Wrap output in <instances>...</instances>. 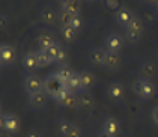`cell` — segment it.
<instances>
[{
  "mask_svg": "<svg viewBox=\"0 0 158 137\" xmlns=\"http://www.w3.org/2000/svg\"><path fill=\"white\" fill-rule=\"evenodd\" d=\"M99 131H102L106 136H109V137H118L121 134V122L118 121V118L109 114V116L104 118Z\"/></svg>",
  "mask_w": 158,
  "mask_h": 137,
  "instance_id": "8992f818",
  "label": "cell"
},
{
  "mask_svg": "<svg viewBox=\"0 0 158 137\" xmlns=\"http://www.w3.org/2000/svg\"><path fill=\"white\" fill-rule=\"evenodd\" d=\"M151 122H152L154 127L158 128V104H155L151 110Z\"/></svg>",
  "mask_w": 158,
  "mask_h": 137,
  "instance_id": "4dcf8cb0",
  "label": "cell"
},
{
  "mask_svg": "<svg viewBox=\"0 0 158 137\" xmlns=\"http://www.w3.org/2000/svg\"><path fill=\"white\" fill-rule=\"evenodd\" d=\"M39 18L44 24H48V26H53V24H57V11L53 8V6H45L41 14H39Z\"/></svg>",
  "mask_w": 158,
  "mask_h": 137,
  "instance_id": "e0dca14e",
  "label": "cell"
},
{
  "mask_svg": "<svg viewBox=\"0 0 158 137\" xmlns=\"http://www.w3.org/2000/svg\"><path fill=\"white\" fill-rule=\"evenodd\" d=\"M106 95L111 102H121L125 98V86L122 81H110L106 87Z\"/></svg>",
  "mask_w": 158,
  "mask_h": 137,
  "instance_id": "5b68a950",
  "label": "cell"
},
{
  "mask_svg": "<svg viewBox=\"0 0 158 137\" xmlns=\"http://www.w3.org/2000/svg\"><path fill=\"white\" fill-rule=\"evenodd\" d=\"M56 73V75L60 78L63 83H66L71 77H73V74L75 73V71H73V68L69 66V65H66V63H62V65H59V68L54 71Z\"/></svg>",
  "mask_w": 158,
  "mask_h": 137,
  "instance_id": "603a6c76",
  "label": "cell"
},
{
  "mask_svg": "<svg viewBox=\"0 0 158 137\" xmlns=\"http://www.w3.org/2000/svg\"><path fill=\"white\" fill-rule=\"evenodd\" d=\"M45 51H47L48 57L51 59V63H59V65H62V63L66 60V56H68L65 48L62 47L59 42H54L53 45H50L48 48H45Z\"/></svg>",
  "mask_w": 158,
  "mask_h": 137,
  "instance_id": "ba28073f",
  "label": "cell"
},
{
  "mask_svg": "<svg viewBox=\"0 0 158 137\" xmlns=\"http://www.w3.org/2000/svg\"><path fill=\"white\" fill-rule=\"evenodd\" d=\"M106 54L107 51L104 50V47H92L89 53H87V59L94 66H101L104 68L106 63Z\"/></svg>",
  "mask_w": 158,
  "mask_h": 137,
  "instance_id": "30bf717a",
  "label": "cell"
},
{
  "mask_svg": "<svg viewBox=\"0 0 158 137\" xmlns=\"http://www.w3.org/2000/svg\"><path fill=\"white\" fill-rule=\"evenodd\" d=\"M77 98H78V109H81V110H90L95 107V100H94L90 92L81 90L77 93Z\"/></svg>",
  "mask_w": 158,
  "mask_h": 137,
  "instance_id": "ac0fdd59",
  "label": "cell"
},
{
  "mask_svg": "<svg viewBox=\"0 0 158 137\" xmlns=\"http://www.w3.org/2000/svg\"><path fill=\"white\" fill-rule=\"evenodd\" d=\"M59 107L62 109H78V98H77V93L73 92H68L60 101H57Z\"/></svg>",
  "mask_w": 158,
  "mask_h": 137,
  "instance_id": "ffe728a7",
  "label": "cell"
},
{
  "mask_svg": "<svg viewBox=\"0 0 158 137\" xmlns=\"http://www.w3.org/2000/svg\"><path fill=\"white\" fill-rule=\"evenodd\" d=\"M81 2L83 0H69L65 6H63V9L66 11V12H69L71 15H81Z\"/></svg>",
  "mask_w": 158,
  "mask_h": 137,
  "instance_id": "d4e9b609",
  "label": "cell"
},
{
  "mask_svg": "<svg viewBox=\"0 0 158 137\" xmlns=\"http://www.w3.org/2000/svg\"><path fill=\"white\" fill-rule=\"evenodd\" d=\"M42 92H44L48 98H51V100H54L57 102V101H60L62 98L68 93V89L65 86V83L56 75V73H51V74L44 77Z\"/></svg>",
  "mask_w": 158,
  "mask_h": 137,
  "instance_id": "6da1fadb",
  "label": "cell"
},
{
  "mask_svg": "<svg viewBox=\"0 0 158 137\" xmlns=\"http://www.w3.org/2000/svg\"><path fill=\"white\" fill-rule=\"evenodd\" d=\"M68 2H69V0H57V3L60 5V8H63V6H65V5H66Z\"/></svg>",
  "mask_w": 158,
  "mask_h": 137,
  "instance_id": "d590c367",
  "label": "cell"
},
{
  "mask_svg": "<svg viewBox=\"0 0 158 137\" xmlns=\"http://www.w3.org/2000/svg\"><path fill=\"white\" fill-rule=\"evenodd\" d=\"M38 60H39V68H44V66L51 65V59L48 57L47 51L42 50V48H39V50H38Z\"/></svg>",
  "mask_w": 158,
  "mask_h": 137,
  "instance_id": "83f0119b",
  "label": "cell"
},
{
  "mask_svg": "<svg viewBox=\"0 0 158 137\" xmlns=\"http://www.w3.org/2000/svg\"><path fill=\"white\" fill-rule=\"evenodd\" d=\"M26 137H42V134H41V131H39V130L32 128V130H29V133L26 134Z\"/></svg>",
  "mask_w": 158,
  "mask_h": 137,
  "instance_id": "836d02e7",
  "label": "cell"
},
{
  "mask_svg": "<svg viewBox=\"0 0 158 137\" xmlns=\"http://www.w3.org/2000/svg\"><path fill=\"white\" fill-rule=\"evenodd\" d=\"M36 42H38V45H39V48L45 50V48H48L50 45H53L54 42H57V41L54 39V35L51 32H48V30H41L36 36Z\"/></svg>",
  "mask_w": 158,
  "mask_h": 137,
  "instance_id": "d6986e66",
  "label": "cell"
},
{
  "mask_svg": "<svg viewBox=\"0 0 158 137\" xmlns=\"http://www.w3.org/2000/svg\"><path fill=\"white\" fill-rule=\"evenodd\" d=\"M83 2H86V3H95L98 0H83Z\"/></svg>",
  "mask_w": 158,
  "mask_h": 137,
  "instance_id": "ab89813d",
  "label": "cell"
},
{
  "mask_svg": "<svg viewBox=\"0 0 158 137\" xmlns=\"http://www.w3.org/2000/svg\"><path fill=\"white\" fill-rule=\"evenodd\" d=\"M21 65H23V68H24V71H27L29 74H32V73H35L36 69H39V60H38V50L33 51H27L24 56H23V59H21Z\"/></svg>",
  "mask_w": 158,
  "mask_h": 137,
  "instance_id": "9c48e42d",
  "label": "cell"
},
{
  "mask_svg": "<svg viewBox=\"0 0 158 137\" xmlns=\"http://www.w3.org/2000/svg\"><path fill=\"white\" fill-rule=\"evenodd\" d=\"M104 3H106V8L109 11H114L116 12L121 8V0H104Z\"/></svg>",
  "mask_w": 158,
  "mask_h": 137,
  "instance_id": "f1b7e54d",
  "label": "cell"
},
{
  "mask_svg": "<svg viewBox=\"0 0 158 137\" xmlns=\"http://www.w3.org/2000/svg\"><path fill=\"white\" fill-rule=\"evenodd\" d=\"M15 60H17V50L12 44H8V42L0 44V65L11 66Z\"/></svg>",
  "mask_w": 158,
  "mask_h": 137,
  "instance_id": "52a82bcc",
  "label": "cell"
},
{
  "mask_svg": "<svg viewBox=\"0 0 158 137\" xmlns=\"http://www.w3.org/2000/svg\"><path fill=\"white\" fill-rule=\"evenodd\" d=\"M0 73H2V65H0Z\"/></svg>",
  "mask_w": 158,
  "mask_h": 137,
  "instance_id": "b9f144b4",
  "label": "cell"
},
{
  "mask_svg": "<svg viewBox=\"0 0 158 137\" xmlns=\"http://www.w3.org/2000/svg\"><path fill=\"white\" fill-rule=\"evenodd\" d=\"M65 86L68 89V92H73V93H78L81 92V80H80V73H74L73 77L65 83Z\"/></svg>",
  "mask_w": 158,
  "mask_h": 137,
  "instance_id": "7402d4cb",
  "label": "cell"
},
{
  "mask_svg": "<svg viewBox=\"0 0 158 137\" xmlns=\"http://www.w3.org/2000/svg\"><path fill=\"white\" fill-rule=\"evenodd\" d=\"M8 26H9V18H8V15L0 14V32L5 30V29H8Z\"/></svg>",
  "mask_w": 158,
  "mask_h": 137,
  "instance_id": "d6a6232c",
  "label": "cell"
},
{
  "mask_svg": "<svg viewBox=\"0 0 158 137\" xmlns=\"http://www.w3.org/2000/svg\"><path fill=\"white\" fill-rule=\"evenodd\" d=\"M59 30H60L62 38H63L65 41H68V42L75 41L77 36H78V33H80V32H77V30L74 29L73 26H63V27H59Z\"/></svg>",
  "mask_w": 158,
  "mask_h": 137,
  "instance_id": "cb8c5ba5",
  "label": "cell"
},
{
  "mask_svg": "<svg viewBox=\"0 0 158 137\" xmlns=\"http://www.w3.org/2000/svg\"><path fill=\"white\" fill-rule=\"evenodd\" d=\"M73 18H74V15H71L69 12H66L63 8L57 9V26H59V27H63V26H71Z\"/></svg>",
  "mask_w": 158,
  "mask_h": 137,
  "instance_id": "484cf974",
  "label": "cell"
},
{
  "mask_svg": "<svg viewBox=\"0 0 158 137\" xmlns=\"http://www.w3.org/2000/svg\"><path fill=\"white\" fill-rule=\"evenodd\" d=\"M47 101H48V97L44 92H38V93L27 97V106L32 110H42V109H45Z\"/></svg>",
  "mask_w": 158,
  "mask_h": 137,
  "instance_id": "4fadbf2b",
  "label": "cell"
},
{
  "mask_svg": "<svg viewBox=\"0 0 158 137\" xmlns=\"http://www.w3.org/2000/svg\"><path fill=\"white\" fill-rule=\"evenodd\" d=\"M3 114V110H2V102H0V116Z\"/></svg>",
  "mask_w": 158,
  "mask_h": 137,
  "instance_id": "60d3db41",
  "label": "cell"
},
{
  "mask_svg": "<svg viewBox=\"0 0 158 137\" xmlns=\"http://www.w3.org/2000/svg\"><path fill=\"white\" fill-rule=\"evenodd\" d=\"M154 9H155V12L158 14V0L155 2V5H154Z\"/></svg>",
  "mask_w": 158,
  "mask_h": 137,
  "instance_id": "74e56055",
  "label": "cell"
},
{
  "mask_svg": "<svg viewBox=\"0 0 158 137\" xmlns=\"http://www.w3.org/2000/svg\"><path fill=\"white\" fill-rule=\"evenodd\" d=\"M125 29H131V30H135V32H139V33H143V30H145L143 18H142V17H139V15H134L133 21L127 26Z\"/></svg>",
  "mask_w": 158,
  "mask_h": 137,
  "instance_id": "4316f807",
  "label": "cell"
},
{
  "mask_svg": "<svg viewBox=\"0 0 158 137\" xmlns=\"http://www.w3.org/2000/svg\"><path fill=\"white\" fill-rule=\"evenodd\" d=\"M0 130L5 131V113L0 116Z\"/></svg>",
  "mask_w": 158,
  "mask_h": 137,
  "instance_id": "e575fe53",
  "label": "cell"
},
{
  "mask_svg": "<svg viewBox=\"0 0 158 137\" xmlns=\"http://www.w3.org/2000/svg\"><path fill=\"white\" fill-rule=\"evenodd\" d=\"M66 137H83V131H81V128L78 127V125H73V128H71V131L68 133V136Z\"/></svg>",
  "mask_w": 158,
  "mask_h": 137,
  "instance_id": "1f68e13d",
  "label": "cell"
},
{
  "mask_svg": "<svg viewBox=\"0 0 158 137\" xmlns=\"http://www.w3.org/2000/svg\"><path fill=\"white\" fill-rule=\"evenodd\" d=\"M140 73H142V77L152 80L158 73V65L151 59H146V60L140 63Z\"/></svg>",
  "mask_w": 158,
  "mask_h": 137,
  "instance_id": "2e32d148",
  "label": "cell"
},
{
  "mask_svg": "<svg viewBox=\"0 0 158 137\" xmlns=\"http://www.w3.org/2000/svg\"><path fill=\"white\" fill-rule=\"evenodd\" d=\"M73 125H74L73 122H71L69 119H66V118H59V119H56V130H57V133H59L60 137L68 136V133L71 131Z\"/></svg>",
  "mask_w": 158,
  "mask_h": 137,
  "instance_id": "44dd1931",
  "label": "cell"
},
{
  "mask_svg": "<svg viewBox=\"0 0 158 137\" xmlns=\"http://www.w3.org/2000/svg\"><path fill=\"white\" fill-rule=\"evenodd\" d=\"M146 3H151V5H155V2H157V0H145Z\"/></svg>",
  "mask_w": 158,
  "mask_h": 137,
  "instance_id": "f35d334b",
  "label": "cell"
},
{
  "mask_svg": "<svg viewBox=\"0 0 158 137\" xmlns=\"http://www.w3.org/2000/svg\"><path fill=\"white\" fill-rule=\"evenodd\" d=\"M23 87H24L26 95H33L38 92H42V87H44V78H41L38 74L32 73V74H27L23 80Z\"/></svg>",
  "mask_w": 158,
  "mask_h": 137,
  "instance_id": "277c9868",
  "label": "cell"
},
{
  "mask_svg": "<svg viewBox=\"0 0 158 137\" xmlns=\"http://www.w3.org/2000/svg\"><path fill=\"white\" fill-rule=\"evenodd\" d=\"M125 47V38L118 32H109L104 38V50L113 51V53H121Z\"/></svg>",
  "mask_w": 158,
  "mask_h": 137,
  "instance_id": "3957f363",
  "label": "cell"
},
{
  "mask_svg": "<svg viewBox=\"0 0 158 137\" xmlns=\"http://www.w3.org/2000/svg\"><path fill=\"white\" fill-rule=\"evenodd\" d=\"M80 80L83 92H90L97 85V75L90 71H80Z\"/></svg>",
  "mask_w": 158,
  "mask_h": 137,
  "instance_id": "9a60e30c",
  "label": "cell"
},
{
  "mask_svg": "<svg viewBox=\"0 0 158 137\" xmlns=\"http://www.w3.org/2000/svg\"><path fill=\"white\" fill-rule=\"evenodd\" d=\"M95 137H109V136H106V134H104L102 131H99V133H98V134H97Z\"/></svg>",
  "mask_w": 158,
  "mask_h": 137,
  "instance_id": "8d00e7d4",
  "label": "cell"
},
{
  "mask_svg": "<svg viewBox=\"0 0 158 137\" xmlns=\"http://www.w3.org/2000/svg\"><path fill=\"white\" fill-rule=\"evenodd\" d=\"M133 89L135 95L143 101L152 100L157 93V86L154 83V80L151 78H145V77H139L133 85Z\"/></svg>",
  "mask_w": 158,
  "mask_h": 137,
  "instance_id": "7a4b0ae2",
  "label": "cell"
},
{
  "mask_svg": "<svg viewBox=\"0 0 158 137\" xmlns=\"http://www.w3.org/2000/svg\"><path fill=\"white\" fill-rule=\"evenodd\" d=\"M71 26H73L77 32H80V30L83 29V18H81V15H75L73 18V21H71Z\"/></svg>",
  "mask_w": 158,
  "mask_h": 137,
  "instance_id": "f546056e",
  "label": "cell"
},
{
  "mask_svg": "<svg viewBox=\"0 0 158 137\" xmlns=\"http://www.w3.org/2000/svg\"><path fill=\"white\" fill-rule=\"evenodd\" d=\"M134 15H135V14H134L128 6H121V8L114 12V20H116V23L121 26V27L125 29L127 26L133 21Z\"/></svg>",
  "mask_w": 158,
  "mask_h": 137,
  "instance_id": "8fae6325",
  "label": "cell"
},
{
  "mask_svg": "<svg viewBox=\"0 0 158 137\" xmlns=\"http://www.w3.org/2000/svg\"><path fill=\"white\" fill-rule=\"evenodd\" d=\"M121 65H122L121 53L107 51V54H106V63H104V69H107L109 73H116V71H119Z\"/></svg>",
  "mask_w": 158,
  "mask_h": 137,
  "instance_id": "7c38bea8",
  "label": "cell"
},
{
  "mask_svg": "<svg viewBox=\"0 0 158 137\" xmlns=\"http://www.w3.org/2000/svg\"><path fill=\"white\" fill-rule=\"evenodd\" d=\"M21 128V121L14 113H5V131L9 134H17Z\"/></svg>",
  "mask_w": 158,
  "mask_h": 137,
  "instance_id": "5bb4252c",
  "label": "cell"
}]
</instances>
